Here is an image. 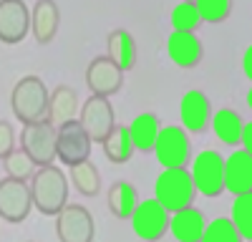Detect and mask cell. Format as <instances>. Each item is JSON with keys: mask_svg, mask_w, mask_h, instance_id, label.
I'll return each mask as SVG.
<instances>
[{"mask_svg": "<svg viewBox=\"0 0 252 242\" xmlns=\"http://www.w3.org/2000/svg\"><path fill=\"white\" fill-rule=\"evenodd\" d=\"M240 144H242V149H245V151H247V154L252 156V121H250V124H245Z\"/></svg>", "mask_w": 252, "mask_h": 242, "instance_id": "32", "label": "cell"}, {"mask_svg": "<svg viewBox=\"0 0 252 242\" xmlns=\"http://www.w3.org/2000/svg\"><path fill=\"white\" fill-rule=\"evenodd\" d=\"M56 235L61 242H94V214L81 205H66L56 214Z\"/></svg>", "mask_w": 252, "mask_h": 242, "instance_id": "8", "label": "cell"}, {"mask_svg": "<svg viewBox=\"0 0 252 242\" xmlns=\"http://www.w3.org/2000/svg\"><path fill=\"white\" fill-rule=\"evenodd\" d=\"M106 48H109V58L124 73L136 66V40H134V35L129 30L116 28L109 35V40H106Z\"/></svg>", "mask_w": 252, "mask_h": 242, "instance_id": "20", "label": "cell"}, {"mask_svg": "<svg viewBox=\"0 0 252 242\" xmlns=\"http://www.w3.org/2000/svg\"><path fill=\"white\" fill-rule=\"evenodd\" d=\"M56 136H58V129L48 119L35 121V124H26L23 134H20V149H26L38 167H48L56 159Z\"/></svg>", "mask_w": 252, "mask_h": 242, "instance_id": "5", "label": "cell"}, {"mask_svg": "<svg viewBox=\"0 0 252 242\" xmlns=\"http://www.w3.org/2000/svg\"><path fill=\"white\" fill-rule=\"evenodd\" d=\"M15 149V131L8 121H0V159H5Z\"/></svg>", "mask_w": 252, "mask_h": 242, "instance_id": "31", "label": "cell"}, {"mask_svg": "<svg viewBox=\"0 0 252 242\" xmlns=\"http://www.w3.org/2000/svg\"><path fill=\"white\" fill-rule=\"evenodd\" d=\"M194 5L207 23H222L232 13V0H194Z\"/></svg>", "mask_w": 252, "mask_h": 242, "instance_id": "30", "label": "cell"}, {"mask_svg": "<svg viewBox=\"0 0 252 242\" xmlns=\"http://www.w3.org/2000/svg\"><path fill=\"white\" fill-rule=\"evenodd\" d=\"M242 71H245V76L252 81V43L247 46V51H245V56H242Z\"/></svg>", "mask_w": 252, "mask_h": 242, "instance_id": "33", "label": "cell"}, {"mask_svg": "<svg viewBox=\"0 0 252 242\" xmlns=\"http://www.w3.org/2000/svg\"><path fill=\"white\" fill-rule=\"evenodd\" d=\"M197 194L192 172H187V167H177V169H164L157 177L154 184V199L166 210V212H179L184 207H192Z\"/></svg>", "mask_w": 252, "mask_h": 242, "instance_id": "3", "label": "cell"}, {"mask_svg": "<svg viewBox=\"0 0 252 242\" xmlns=\"http://www.w3.org/2000/svg\"><path fill=\"white\" fill-rule=\"evenodd\" d=\"M154 154H157V161L164 169L187 167L189 154H192V147H189V139H187V129L184 126H164L157 136Z\"/></svg>", "mask_w": 252, "mask_h": 242, "instance_id": "11", "label": "cell"}, {"mask_svg": "<svg viewBox=\"0 0 252 242\" xmlns=\"http://www.w3.org/2000/svg\"><path fill=\"white\" fill-rule=\"evenodd\" d=\"M91 147L94 141L86 134V129L81 126V121H66L58 126V136H56V156L63 161L66 167L81 164V161L91 159Z\"/></svg>", "mask_w": 252, "mask_h": 242, "instance_id": "4", "label": "cell"}, {"mask_svg": "<svg viewBox=\"0 0 252 242\" xmlns=\"http://www.w3.org/2000/svg\"><path fill=\"white\" fill-rule=\"evenodd\" d=\"M166 56H169L179 68H194V66H199L204 48H202V40L197 38V33L172 30L169 38H166Z\"/></svg>", "mask_w": 252, "mask_h": 242, "instance_id": "15", "label": "cell"}, {"mask_svg": "<svg viewBox=\"0 0 252 242\" xmlns=\"http://www.w3.org/2000/svg\"><path fill=\"white\" fill-rule=\"evenodd\" d=\"M78 111H81L78 93L71 86H58L51 93V104H48V116L46 119L58 129L61 124H66V121H73Z\"/></svg>", "mask_w": 252, "mask_h": 242, "instance_id": "19", "label": "cell"}, {"mask_svg": "<svg viewBox=\"0 0 252 242\" xmlns=\"http://www.w3.org/2000/svg\"><path fill=\"white\" fill-rule=\"evenodd\" d=\"M31 10L23 0H0V40L8 46L20 43L31 33Z\"/></svg>", "mask_w": 252, "mask_h": 242, "instance_id": "12", "label": "cell"}, {"mask_svg": "<svg viewBox=\"0 0 252 242\" xmlns=\"http://www.w3.org/2000/svg\"><path fill=\"white\" fill-rule=\"evenodd\" d=\"M184 3H194V0H184Z\"/></svg>", "mask_w": 252, "mask_h": 242, "instance_id": "35", "label": "cell"}, {"mask_svg": "<svg viewBox=\"0 0 252 242\" xmlns=\"http://www.w3.org/2000/svg\"><path fill=\"white\" fill-rule=\"evenodd\" d=\"M192 179L204 197H220L224 192V156L215 149L199 151L192 164Z\"/></svg>", "mask_w": 252, "mask_h": 242, "instance_id": "6", "label": "cell"}, {"mask_svg": "<svg viewBox=\"0 0 252 242\" xmlns=\"http://www.w3.org/2000/svg\"><path fill=\"white\" fill-rule=\"evenodd\" d=\"M71 182H73V187L83 197H96L101 192V174L91 164V159H86V161H81V164H73L71 167Z\"/></svg>", "mask_w": 252, "mask_h": 242, "instance_id": "25", "label": "cell"}, {"mask_svg": "<svg viewBox=\"0 0 252 242\" xmlns=\"http://www.w3.org/2000/svg\"><path fill=\"white\" fill-rule=\"evenodd\" d=\"M202 242H245V240H242V235L237 232V227L232 225L229 217H217L207 225Z\"/></svg>", "mask_w": 252, "mask_h": 242, "instance_id": "28", "label": "cell"}, {"mask_svg": "<svg viewBox=\"0 0 252 242\" xmlns=\"http://www.w3.org/2000/svg\"><path fill=\"white\" fill-rule=\"evenodd\" d=\"M161 126H159V119L154 114H139L131 124H129V134H131V141L139 151H154V144H157V136H159Z\"/></svg>", "mask_w": 252, "mask_h": 242, "instance_id": "24", "label": "cell"}, {"mask_svg": "<svg viewBox=\"0 0 252 242\" xmlns=\"http://www.w3.org/2000/svg\"><path fill=\"white\" fill-rule=\"evenodd\" d=\"M31 207H33V192L28 182L13 177H5L0 182V219L18 225L31 214Z\"/></svg>", "mask_w": 252, "mask_h": 242, "instance_id": "7", "label": "cell"}, {"mask_svg": "<svg viewBox=\"0 0 252 242\" xmlns=\"http://www.w3.org/2000/svg\"><path fill=\"white\" fill-rule=\"evenodd\" d=\"M48 104H51V93L38 76H23L10 93L13 114L18 121H23V126L43 121L48 116Z\"/></svg>", "mask_w": 252, "mask_h": 242, "instance_id": "1", "label": "cell"}, {"mask_svg": "<svg viewBox=\"0 0 252 242\" xmlns=\"http://www.w3.org/2000/svg\"><path fill=\"white\" fill-rule=\"evenodd\" d=\"M247 106L252 109V86H250V91H247Z\"/></svg>", "mask_w": 252, "mask_h": 242, "instance_id": "34", "label": "cell"}, {"mask_svg": "<svg viewBox=\"0 0 252 242\" xmlns=\"http://www.w3.org/2000/svg\"><path fill=\"white\" fill-rule=\"evenodd\" d=\"M78 121H81V126L86 129V134L91 136V141L103 144L106 136L111 134V129L116 126L111 101L106 96H89L86 104L78 111Z\"/></svg>", "mask_w": 252, "mask_h": 242, "instance_id": "10", "label": "cell"}, {"mask_svg": "<svg viewBox=\"0 0 252 242\" xmlns=\"http://www.w3.org/2000/svg\"><path fill=\"white\" fill-rule=\"evenodd\" d=\"M136 147L131 141V134H129V126L124 124H116L111 129V134L103 141V156H106L111 164H126L131 156H134Z\"/></svg>", "mask_w": 252, "mask_h": 242, "instance_id": "22", "label": "cell"}, {"mask_svg": "<svg viewBox=\"0 0 252 242\" xmlns=\"http://www.w3.org/2000/svg\"><path fill=\"white\" fill-rule=\"evenodd\" d=\"M204 230H207L204 214L194 205L184 207L179 212H172V217H169V232L174 235L177 242H202Z\"/></svg>", "mask_w": 252, "mask_h": 242, "instance_id": "17", "label": "cell"}, {"mask_svg": "<svg viewBox=\"0 0 252 242\" xmlns=\"http://www.w3.org/2000/svg\"><path fill=\"white\" fill-rule=\"evenodd\" d=\"M31 18H33L31 30H33L35 40L40 46L51 43L58 33V23H61V10L56 5V0H38L31 10Z\"/></svg>", "mask_w": 252, "mask_h": 242, "instance_id": "18", "label": "cell"}, {"mask_svg": "<svg viewBox=\"0 0 252 242\" xmlns=\"http://www.w3.org/2000/svg\"><path fill=\"white\" fill-rule=\"evenodd\" d=\"M232 225L242 235L245 242H252V192L237 194L232 202Z\"/></svg>", "mask_w": 252, "mask_h": 242, "instance_id": "26", "label": "cell"}, {"mask_svg": "<svg viewBox=\"0 0 252 242\" xmlns=\"http://www.w3.org/2000/svg\"><path fill=\"white\" fill-rule=\"evenodd\" d=\"M86 84L91 89L94 96H114L116 91H121L124 84V71L114 63L109 56H98L94 58L89 68H86Z\"/></svg>", "mask_w": 252, "mask_h": 242, "instance_id": "13", "label": "cell"}, {"mask_svg": "<svg viewBox=\"0 0 252 242\" xmlns=\"http://www.w3.org/2000/svg\"><path fill=\"white\" fill-rule=\"evenodd\" d=\"M33 207L40 214H58L68 202V182L58 167H40L31 179Z\"/></svg>", "mask_w": 252, "mask_h": 242, "instance_id": "2", "label": "cell"}, {"mask_svg": "<svg viewBox=\"0 0 252 242\" xmlns=\"http://www.w3.org/2000/svg\"><path fill=\"white\" fill-rule=\"evenodd\" d=\"M139 205V192L131 182H114L109 187V210L119 219H131L134 210Z\"/></svg>", "mask_w": 252, "mask_h": 242, "instance_id": "23", "label": "cell"}, {"mask_svg": "<svg viewBox=\"0 0 252 242\" xmlns=\"http://www.w3.org/2000/svg\"><path fill=\"white\" fill-rule=\"evenodd\" d=\"M224 189L235 197L252 192V156L245 149H237L224 159Z\"/></svg>", "mask_w": 252, "mask_h": 242, "instance_id": "16", "label": "cell"}, {"mask_svg": "<svg viewBox=\"0 0 252 242\" xmlns=\"http://www.w3.org/2000/svg\"><path fill=\"white\" fill-rule=\"evenodd\" d=\"M3 167H5V177H13V179H33L35 174V161L31 159V154L26 149H13L5 159H3Z\"/></svg>", "mask_w": 252, "mask_h": 242, "instance_id": "27", "label": "cell"}, {"mask_svg": "<svg viewBox=\"0 0 252 242\" xmlns=\"http://www.w3.org/2000/svg\"><path fill=\"white\" fill-rule=\"evenodd\" d=\"M179 119L189 134H202L212 124V104H209L207 93L199 89L187 91L179 101Z\"/></svg>", "mask_w": 252, "mask_h": 242, "instance_id": "14", "label": "cell"}, {"mask_svg": "<svg viewBox=\"0 0 252 242\" xmlns=\"http://www.w3.org/2000/svg\"><path fill=\"white\" fill-rule=\"evenodd\" d=\"M202 23H204V20H202V15H199V10H197L194 3H184V0H182L179 5L172 8V28L174 30L194 33Z\"/></svg>", "mask_w": 252, "mask_h": 242, "instance_id": "29", "label": "cell"}, {"mask_svg": "<svg viewBox=\"0 0 252 242\" xmlns=\"http://www.w3.org/2000/svg\"><path fill=\"white\" fill-rule=\"evenodd\" d=\"M169 212H166L157 199H146V202H139L134 214H131V230L139 240L144 242H157L166 235L169 230Z\"/></svg>", "mask_w": 252, "mask_h": 242, "instance_id": "9", "label": "cell"}, {"mask_svg": "<svg viewBox=\"0 0 252 242\" xmlns=\"http://www.w3.org/2000/svg\"><path fill=\"white\" fill-rule=\"evenodd\" d=\"M242 129H245V121L235 109H220L217 114H212V131L222 144L237 147L242 139Z\"/></svg>", "mask_w": 252, "mask_h": 242, "instance_id": "21", "label": "cell"}]
</instances>
